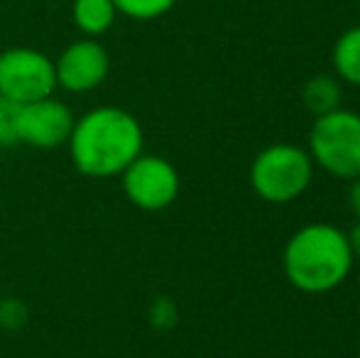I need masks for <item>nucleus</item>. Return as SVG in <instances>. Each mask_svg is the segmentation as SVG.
<instances>
[{"label": "nucleus", "mask_w": 360, "mask_h": 358, "mask_svg": "<svg viewBox=\"0 0 360 358\" xmlns=\"http://www.w3.org/2000/svg\"><path fill=\"white\" fill-rule=\"evenodd\" d=\"M143 125L118 106H101L74 120L69 155L86 177H120L123 170L143 155Z\"/></svg>", "instance_id": "f257e3e1"}, {"label": "nucleus", "mask_w": 360, "mask_h": 358, "mask_svg": "<svg viewBox=\"0 0 360 358\" xmlns=\"http://www.w3.org/2000/svg\"><path fill=\"white\" fill-rule=\"evenodd\" d=\"M285 275L297 290L307 295H323L348 280L353 270V253L348 234L331 224L302 226L285 245Z\"/></svg>", "instance_id": "f03ea898"}, {"label": "nucleus", "mask_w": 360, "mask_h": 358, "mask_svg": "<svg viewBox=\"0 0 360 358\" xmlns=\"http://www.w3.org/2000/svg\"><path fill=\"white\" fill-rule=\"evenodd\" d=\"M314 179V160L304 148L275 143L250 165V184L267 204H289L309 189Z\"/></svg>", "instance_id": "7ed1b4c3"}, {"label": "nucleus", "mask_w": 360, "mask_h": 358, "mask_svg": "<svg viewBox=\"0 0 360 358\" xmlns=\"http://www.w3.org/2000/svg\"><path fill=\"white\" fill-rule=\"evenodd\" d=\"M314 167L326 170L341 179L360 174V115L346 108H336L319 115L309 133V148Z\"/></svg>", "instance_id": "20e7f679"}, {"label": "nucleus", "mask_w": 360, "mask_h": 358, "mask_svg": "<svg viewBox=\"0 0 360 358\" xmlns=\"http://www.w3.org/2000/svg\"><path fill=\"white\" fill-rule=\"evenodd\" d=\"M57 89L54 62L32 47H10L0 52V98L18 106L47 98Z\"/></svg>", "instance_id": "39448f33"}, {"label": "nucleus", "mask_w": 360, "mask_h": 358, "mask_svg": "<svg viewBox=\"0 0 360 358\" xmlns=\"http://www.w3.org/2000/svg\"><path fill=\"white\" fill-rule=\"evenodd\" d=\"M120 177L130 204L143 211H165L179 196V172L160 155H138Z\"/></svg>", "instance_id": "423d86ee"}, {"label": "nucleus", "mask_w": 360, "mask_h": 358, "mask_svg": "<svg viewBox=\"0 0 360 358\" xmlns=\"http://www.w3.org/2000/svg\"><path fill=\"white\" fill-rule=\"evenodd\" d=\"M74 120L69 106L54 96L32 101L18 110V140L34 150H54L69 143Z\"/></svg>", "instance_id": "0eeeda50"}, {"label": "nucleus", "mask_w": 360, "mask_h": 358, "mask_svg": "<svg viewBox=\"0 0 360 358\" xmlns=\"http://www.w3.org/2000/svg\"><path fill=\"white\" fill-rule=\"evenodd\" d=\"M110 72V57L105 47L94 37L76 39L54 62L57 87L69 94H86L98 89Z\"/></svg>", "instance_id": "6e6552de"}, {"label": "nucleus", "mask_w": 360, "mask_h": 358, "mask_svg": "<svg viewBox=\"0 0 360 358\" xmlns=\"http://www.w3.org/2000/svg\"><path fill=\"white\" fill-rule=\"evenodd\" d=\"M118 15L120 13L113 0H74L72 3L74 25L89 37H98V34L108 32Z\"/></svg>", "instance_id": "1a4fd4ad"}, {"label": "nucleus", "mask_w": 360, "mask_h": 358, "mask_svg": "<svg viewBox=\"0 0 360 358\" xmlns=\"http://www.w3.org/2000/svg\"><path fill=\"white\" fill-rule=\"evenodd\" d=\"M341 98H343L341 84H338V79L328 77V74H316L302 89L304 108L316 115V118L341 108Z\"/></svg>", "instance_id": "9d476101"}, {"label": "nucleus", "mask_w": 360, "mask_h": 358, "mask_svg": "<svg viewBox=\"0 0 360 358\" xmlns=\"http://www.w3.org/2000/svg\"><path fill=\"white\" fill-rule=\"evenodd\" d=\"M333 69L341 82L360 87V25L338 37L333 47Z\"/></svg>", "instance_id": "9b49d317"}, {"label": "nucleus", "mask_w": 360, "mask_h": 358, "mask_svg": "<svg viewBox=\"0 0 360 358\" xmlns=\"http://www.w3.org/2000/svg\"><path fill=\"white\" fill-rule=\"evenodd\" d=\"M120 15L130 20H157L174 8L176 0H113Z\"/></svg>", "instance_id": "f8f14e48"}, {"label": "nucleus", "mask_w": 360, "mask_h": 358, "mask_svg": "<svg viewBox=\"0 0 360 358\" xmlns=\"http://www.w3.org/2000/svg\"><path fill=\"white\" fill-rule=\"evenodd\" d=\"M18 110H20L18 103L0 98V148H13V145H20V140H18Z\"/></svg>", "instance_id": "ddd939ff"}, {"label": "nucleus", "mask_w": 360, "mask_h": 358, "mask_svg": "<svg viewBox=\"0 0 360 358\" xmlns=\"http://www.w3.org/2000/svg\"><path fill=\"white\" fill-rule=\"evenodd\" d=\"M348 181H351V186H348V206L356 214V219H360V174Z\"/></svg>", "instance_id": "4468645a"}, {"label": "nucleus", "mask_w": 360, "mask_h": 358, "mask_svg": "<svg viewBox=\"0 0 360 358\" xmlns=\"http://www.w3.org/2000/svg\"><path fill=\"white\" fill-rule=\"evenodd\" d=\"M348 243H351L353 260H360V219H358V224L351 229V234H348Z\"/></svg>", "instance_id": "2eb2a0df"}]
</instances>
